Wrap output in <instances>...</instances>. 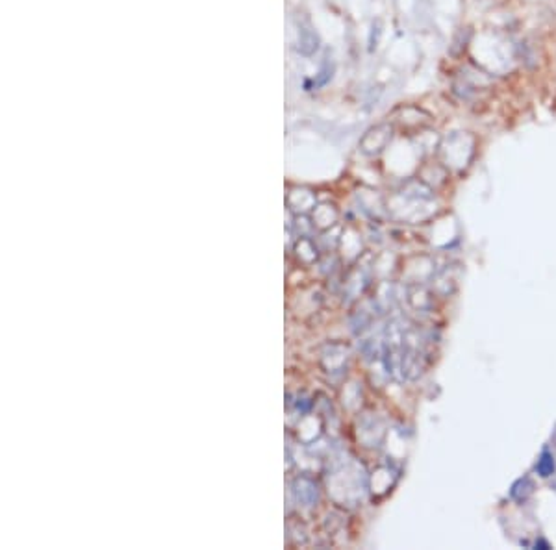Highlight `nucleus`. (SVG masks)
I'll return each instance as SVG.
<instances>
[{
  "label": "nucleus",
  "instance_id": "f257e3e1",
  "mask_svg": "<svg viewBox=\"0 0 556 550\" xmlns=\"http://www.w3.org/2000/svg\"><path fill=\"white\" fill-rule=\"evenodd\" d=\"M475 57L480 69H484L489 74H503L510 71L516 62L513 50L510 47L508 39L501 38L499 34H482L479 43L475 45Z\"/></svg>",
  "mask_w": 556,
  "mask_h": 550
},
{
  "label": "nucleus",
  "instance_id": "f03ea898",
  "mask_svg": "<svg viewBox=\"0 0 556 550\" xmlns=\"http://www.w3.org/2000/svg\"><path fill=\"white\" fill-rule=\"evenodd\" d=\"M441 158L449 169L462 171L467 167L475 152V138L469 132H452L440 147Z\"/></svg>",
  "mask_w": 556,
  "mask_h": 550
},
{
  "label": "nucleus",
  "instance_id": "7ed1b4c3",
  "mask_svg": "<svg viewBox=\"0 0 556 550\" xmlns=\"http://www.w3.org/2000/svg\"><path fill=\"white\" fill-rule=\"evenodd\" d=\"M491 86L489 72L480 67H465L455 80V93L460 96L462 101H473L479 96V93L488 91Z\"/></svg>",
  "mask_w": 556,
  "mask_h": 550
},
{
  "label": "nucleus",
  "instance_id": "20e7f679",
  "mask_svg": "<svg viewBox=\"0 0 556 550\" xmlns=\"http://www.w3.org/2000/svg\"><path fill=\"white\" fill-rule=\"evenodd\" d=\"M391 138H394V126L389 125V123H382V125L373 126V128L365 132L360 147H362V150H364L365 154L374 156V154H380L388 147Z\"/></svg>",
  "mask_w": 556,
  "mask_h": 550
},
{
  "label": "nucleus",
  "instance_id": "39448f33",
  "mask_svg": "<svg viewBox=\"0 0 556 550\" xmlns=\"http://www.w3.org/2000/svg\"><path fill=\"white\" fill-rule=\"evenodd\" d=\"M432 117L417 106H406L397 111V125L404 130H423L430 126Z\"/></svg>",
  "mask_w": 556,
  "mask_h": 550
},
{
  "label": "nucleus",
  "instance_id": "423d86ee",
  "mask_svg": "<svg viewBox=\"0 0 556 550\" xmlns=\"http://www.w3.org/2000/svg\"><path fill=\"white\" fill-rule=\"evenodd\" d=\"M299 52L302 54V56H312L313 52H316L317 48H319V38H317V32L313 30V26L308 21H302V23H299Z\"/></svg>",
  "mask_w": 556,
  "mask_h": 550
},
{
  "label": "nucleus",
  "instance_id": "0eeeda50",
  "mask_svg": "<svg viewBox=\"0 0 556 550\" xmlns=\"http://www.w3.org/2000/svg\"><path fill=\"white\" fill-rule=\"evenodd\" d=\"M332 72H334V67H332V62H328V60H326V62L323 63V67H321V71H319V74H317L316 80H313V87L326 86V84L330 82Z\"/></svg>",
  "mask_w": 556,
  "mask_h": 550
},
{
  "label": "nucleus",
  "instance_id": "6e6552de",
  "mask_svg": "<svg viewBox=\"0 0 556 550\" xmlns=\"http://www.w3.org/2000/svg\"><path fill=\"white\" fill-rule=\"evenodd\" d=\"M536 471L542 474V476H551L552 471H555V461H552V456L547 454L545 452V454L542 456V459L538 461Z\"/></svg>",
  "mask_w": 556,
  "mask_h": 550
}]
</instances>
